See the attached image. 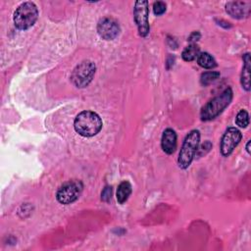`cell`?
Segmentation results:
<instances>
[{"mask_svg": "<svg viewBox=\"0 0 251 251\" xmlns=\"http://www.w3.org/2000/svg\"><path fill=\"white\" fill-rule=\"evenodd\" d=\"M103 123L99 115L92 111H82L75 119V130L81 136L91 137L96 135L102 128Z\"/></svg>", "mask_w": 251, "mask_h": 251, "instance_id": "6da1fadb", "label": "cell"}, {"mask_svg": "<svg viewBox=\"0 0 251 251\" xmlns=\"http://www.w3.org/2000/svg\"><path fill=\"white\" fill-rule=\"evenodd\" d=\"M232 90L230 87L226 88L221 94L206 103L200 112L202 121H211L218 117L231 102Z\"/></svg>", "mask_w": 251, "mask_h": 251, "instance_id": "7a4b0ae2", "label": "cell"}, {"mask_svg": "<svg viewBox=\"0 0 251 251\" xmlns=\"http://www.w3.org/2000/svg\"><path fill=\"white\" fill-rule=\"evenodd\" d=\"M199 141L200 132L197 129L191 130L185 136L177 158V165L180 169H186L189 167L198 149Z\"/></svg>", "mask_w": 251, "mask_h": 251, "instance_id": "3957f363", "label": "cell"}, {"mask_svg": "<svg viewBox=\"0 0 251 251\" xmlns=\"http://www.w3.org/2000/svg\"><path fill=\"white\" fill-rule=\"evenodd\" d=\"M38 18V10L33 2L22 3L14 13V24L19 29L31 27Z\"/></svg>", "mask_w": 251, "mask_h": 251, "instance_id": "277c9868", "label": "cell"}, {"mask_svg": "<svg viewBox=\"0 0 251 251\" xmlns=\"http://www.w3.org/2000/svg\"><path fill=\"white\" fill-rule=\"evenodd\" d=\"M95 71L96 67L93 62L88 60L82 61L74 69L71 75V80L76 87H85L91 82Z\"/></svg>", "mask_w": 251, "mask_h": 251, "instance_id": "5b68a950", "label": "cell"}, {"mask_svg": "<svg viewBox=\"0 0 251 251\" xmlns=\"http://www.w3.org/2000/svg\"><path fill=\"white\" fill-rule=\"evenodd\" d=\"M83 189V184L80 180L73 179L63 183L56 194L57 200L64 205H69L75 202L79 195L81 194Z\"/></svg>", "mask_w": 251, "mask_h": 251, "instance_id": "8992f818", "label": "cell"}, {"mask_svg": "<svg viewBox=\"0 0 251 251\" xmlns=\"http://www.w3.org/2000/svg\"><path fill=\"white\" fill-rule=\"evenodd\" d=\"M148 16H149L148 1L146 0L136 1L133 9V17H134V22L137 25L138 33L142 37H145L149 33L150 26H149Z\"/></svg>", "mask_w": 251, "mask_h": 251, "instance_id": "52a82bcc", "label": "cell"}, {"mask_svg": "<svg viewBox=\"0 0 251 251\" xmlns=\"http://www.w3.org/2000/svg\"><path fill=\"white\" fill-rule=\"evenodd\" d=\"M242 138L241 132L236 127H228L221 140V153L223 156H228L239 144Z\"/></svg>", "mask_w": 251, "mask_h": 251, "instance_id": "ba28073f", "label": "cell"}, {"mask_svg": "<svg viewBox=\"0 0 251 251\" xmlns=\"http://www.w3.org/2000/svg\"><path fill=\"white\" fill-rule=\"evenodd\" d=\"M97 32L105 40H112L120 33V25L112 18H103L98 22Z\"/></svg>", "mask_w": 251, "mask_h": 251, "instance_id": "9c48e42d", "label": "cell"}, {"mask_svg": "<svg viewBox=\"0 0 251 251\" xmlns=\"http://www.w3.org/2000/svg\"><path fill=\"white\" fill-rule=\"evenodd\" d=\"M251 3L243 1H231L226 4V13L234 19L247 18L250 15Z\"/></svg>", "mask_w": 251, "mask_h": 251, "instance_id": "30bf717a", "label": "cell"}, {"mask_svg": "<svg viewBox=\"0 0 251 251\" xmlns=\"http://www.w3.org/2000/svg\"><path fill=\"white\" fill-rule=\"evenodd\" d=\"M176 133L172 128H167L164 130L162 139H161V146L165 153L173 154L176 149Z\"/></svg>", "mask_w": 251, "mask_h": 251, "instance_id": "8fae6325", "label": "cell"}, {"mask_svg": "<svg viewBox=\"0 0 251 251\" xmlns=\"http://www.w3.org/2000/svg\"><path fill=\"white\" fill-rule=\"evenodd\" d=\"M250 54L246 53L243 55V69L241 73V85L246 90H250Z\"/></svg>", "mask_w": 251, "mask_h": 251, "instance_id": "7c38bea8", "label": "cell"}, {"mask_svg": "<svg viewBox=\"0 0 251 251\" xmlns=\"http://www.w3.org/2000/svg\"><path fill=\"white\" fill-rule=\"evenodd\" d=\"M130 194H131V184L126 180L122 181L119 184L118 189H117V200H118V202L120 204L125 203L128 199Z\"/></svg>", "mask_w": 251, "mask_h": 251, "instance_id": "4fadbf2b", "label": "cell"}, {"mask_svg": "<svg viewBox=\"0 0 251 251\" xmlns=\"http://www.w3.org/2000/svg\"><path fill=\"white\" fill-rule=\"evenodd\" d=\"M197 63L200 67L204 68V69H213L217 66L216 60L214 59V57L209 54L208 52H202L199 53V55L197 56Z\"/></svg>", "mask_w": 251, "mask_h": 251, "instance_id": "5bb4252c", "label": "cell"}, {"mask_svg": "<svg viewBox=\"0 0 251 251\" xmlns=\"http://www.w3.org/2000/svg\"><path fill=\"white\" fill-rule=\"evenodd\" d=\"M199 53H200L199 46L195 43H192L184 48V50L181 53V57L184 61L190 62V61L195 60L197 58V56L199 55Z\"/></svg>", "mask_w": 251, "mask_h": 251, "instance_id": "9a60e30c", "label": "cell"}, {"mask_svg": "<svg viewBox=\"0 0 251 251\" xmlns=\"http://www.w3.org/2000/svg\"><path fill=\"white\" fill-rule=\"evenodd\" d=\"M219 76H220V73L219 72H215V71L205 72V73H203L201 75L200 82H201L202 85L206 86V85L210 84L211 82H213L214 80H216Z\"/></svg>", "mask_w": 251, "mask_h": 251, "instance_id": "2e32d148", "label": "cell"}, {"mask_svg": "<svg viewBox=\"0 0 251 251\" xmlns=\"http://www.w3.org/2000/svg\"><path fill=\"white\" fill-rule=\"evenodd\" d=\"M235 123L239 127H246L249 125V115L245 110H240L235 118Z\"/></svg>", "mask_w": 251, "mask_h": 251, "instance_id": "e0dca14e", "label": "cell"}, {"mask_svg": "<svg viewBox=\"0 0 251 251\" xmlns=\"http://www.w3.org/2000/svg\"><path fill=\"white\" fill-rule=\"evenodd\" d=\"M153 12L156 16H161L166 12V4L163 1H157L153 4Z\"/></svg>", "mask_w": 251, "mask_h": 251, "instance_id": "ac0fdd59", "label": "cell"}, {"mask_svg": "<svg viewBox=\"0 0 251 251\" xmlns=\"http://www.w3.org/2000/svg\"><path fill=\"white\" fill-rule=\"evenodd\" d=\"M211 147H212L211 142H210L209 140H207L205 143H203V144L200 146L199 149H197L196 154H197L198 156H202V155H203V152H204V154H205V152H208V151L211 149Z\"/></svg>", "mask_w": 251, "mask_h": 251, "instance_id": "d6986e66", "label": "cell"}, {"mask_svg": "<svg viewBox=\"0 0 251 251\" xmlns=\"http://www.w3.org/2000/svg\"><path fill=\"white\" fill-rule=\"evenodd\" d=\"M111 195H112V187L106 186L101 192V199L105 202H108L111 199Z\"/></svg>", "mask_w": 251, "mask_h": 251, "instance_id": "ffe728a7", "label": "cell"}, {"mask_svg": "<svg viewBox=\"0 0 251 251\" xmlns=\"http://www.w3.org/2000/svg\"><path fill=\"white\" fill-rule=\"evenodd\" d=\"M200 33L198 32V31H194V32H192L191 34H190V36L188 37V40L191 42V44L192 43H194L195 41H197V40H199V38H200Z\"/></svg>", "mask_w": 251, "mask_h": 251, "instance_id": "44dd1931", "label": "cell"}, {"mask_svg": "<svg viewBox=\"0 0 251 251\" xmlns=\"http://www.w3.org/2000/svg\"><path fill=\"white\" fill-rule=\"evenodd\" d=\"M250 143H251V141L250 140H248L247 141V144H246V151L250 154Z\"/></svg>", "mask_w": 251, "mask_h": 251, "instance_id": "7402d4cb", "label": "cell"}]
</instances>
